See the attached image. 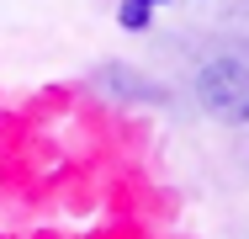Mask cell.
<instances>
[{
	"label": "cell",
	"mask_w": 249,
	"mask_h": 239,
	"mask_svg": "<svg viewBox=\"0 0 249 239\" xmlns=\"http://www.w3.org/2000/svg\"><path fill=\"white\" fill-rule=\"evenodd\" d=\"M196 101L223 128H249V59L217 53L196 69Z\"/></svg>",
	"instance_id": "1"
},
{
	"label": "cell",
	"mask_w": 249,
	"mask_h": 239,
	"mask_svg": "<svg viewBox=\"0 0 249 239\" xmlns=\"http://www.w3.org/2000/svg\"><path fill=\"white\" fill-rule=\"evenodd\" d=\"M122 21H127V27H143V21H149V5H143V0H127V5H122Z\"/></svg>",
	"instance_id": "2"
},
{
	"label": "cell",
	"mask_w": 249,
	"mask_h": 239,
	"mask_svg": "<svg viewBox=\"0 0 249 239\" xmlns=\"http://www.w3.org/2000/svg\"><path fill=\"white\" fill-rule=\"evenodd\" d=\"M143 5H154V0H143Z\"/></svg>",
	"instance_id": "3"
}]
</instances>
